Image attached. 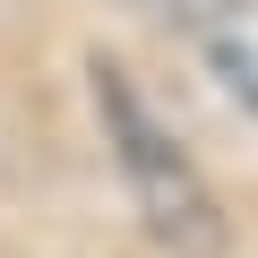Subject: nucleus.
Returning a JSON list of instances; mask_svg holds the SVG:
<instances>
[{"mask_svg": "<svg viewBox=\"0 0 258 258\" xmlns=\"http://www.w3.org/2000/svg\"><path fill=\"white\" fill-rule=\"evenodd\" d=\"M95 95H103V120H112V138H120V164H129V181H138V198H147L155 232H172V241H215V224H207V215H215V207H207V189L189 181V164L147 129V112L129 103V78L95 60Z\"/></svg>", "mask_w": 258, "mask_h": 258, "instance_id": "1", "label": "nucleus"}]
</instances>
